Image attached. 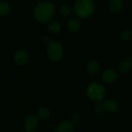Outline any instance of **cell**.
Wrapping results in <instances>:
<instances>
[{
  "label": "cell",
  "instance_id": "9a60e30c",
  "mask_svg": "<svg viewBox=\"0 0 132 132\" xmlns=\"http://www.w3.org/2000/svg\"><path fill=\"white\" fill-rule=\"evenodd\" d=\"M10 12V5L6 2H0V17L7 15Z\"/></svg>",
  "mask_w": 132,
  "mask_h": 132
},
{
  "label": "cell",
  "instance_id": "44dd1931",
  "mask_svg": "<svg viewBox=\"0 0 132 132\" xmlns=\"http://www.w3.org/2000/svg\"><path fill=\"white\" fill-rule=\"evenodd\" d=\"M42 41H43V43L48 44V43L50 42V37L48 35H46V36H44L42 37Z\"/></svg>",
  "mask_w": 132,
  "mask_h": 132
},
{
  "label": "cell",
  "instance_id": "8992f818",
  "mask_svg": "<svg viewBox=\"0 0 132 132\" xmlns=\"http://www.w3.org/2000/svg\"><path fill=\"white\" fill-rule=\"evenodd\" d=\"M39 120L38 118L34 115H29L26 118L24 123L25 129L28 132H33L38 127Z\"/></svg>",
  "mask_w": 132,
  "mask_h": 132
},
{
  "label": "cell",
  "instance_id": "52a82bcc",
  "mask_svg": "<svg viewBox=\"0 0 132 132\" xmlns=\"http://www.w3.org/2000/svg\"><path fill=\"white\" fill-rule=\"evenodd\" d=\"M108 7L113 13H119L124 7V0H108Z\"/></svg>",
  "mask_w": 132,
  "mask_h": 132
},
{
  "label": "cell",
  "instance_id": "9c48e42d",
  "mask_svg": "<svg viewBox=\"0 0 132 132\" xmlns=\"http://www.w3.org/2000/svg\"><path fill=\"white\" fill-rule=\"evenodd\" d=\"M67 27L69 30L72 32H77L80 29L81 27V22L77 17H72L68 20L67 22Z\"/></svg>",
  "mask_w": 132,
  "mask_h": 132
},
{
  "label": "cell",
  "instance_id": "5b68a950",
  "mask_svg": "<svg viewBox=\"0 0 132 132\" xmlns=\"http://www.w3.org/2000/svg\"><path fill=\"white\" fill-rule=\"evenodd\" d=\"M118 78V73L113 69H107L105 70L101 75L102 80L107 84H114Z\"/></svg>",
  "mask_w": 132,
  "mask_h": 132
},
{
  "label": "cell",
  "instance_id": "6da1fadb",
  "mask_svg": "<svg viewBox=\"0 0 132 132\" xmlns=\"http://www.w3.org/2000/svg\"><path fill=\"white\" fill-rule=\"evenodd\" d=\"M55 13V6L50 2H41L38 3L33 11L35 19L40 22H48Z\"/></svg>",
  "mask_w": 132,
  "mask_h": 132
},
{
  "label": "cell",
  "instance_id": "d6986e66",
  "mask_svg": "<svg viewBox=\"0 0 132 132\" xmlns=\"http://www.w3.org/2000/svg\"><path fill=\"white\" fill-rule=\"evenodd\" d=\"M94 111L96 114H103L105 110H104V104H101V102H97L94 107Z\"/></svg>",
  "mask_w": 132,
  "mask_h": 132
},
{
  "label": "cell",
  "instance_id": "30bf717a",
  "mask_svg": "<svg viewBox=\"0 0 132 132\" xmlns=\"http://www.w3.org/2000/svg\"><path fill=\"white\" fill-rule=\"evenodd\" d=\"M103 104H104V108L105 111H107L108 113H114L118 108V104L117 103L116 101L112 100V99L106 100L103 103Z\"/></svg>",
  "mask_w": 132,
  "mask_h": 132
},
{
  "label": "cell",
  "instance_id": "7402d4cb",
  "mask_svg": "<svg viewBox=\"0 0 132 132\" xmlns=\"http://www.w3.org/2000/svg\"><path fill=\"white\" fill-rule=\"evenodd\" d=\"M128 60H130V61L132 63V55L130 56V57H129V59H128Z\"/></svg>",
  "mask_w": 132,
  "mask_h": 132
},
{
  "label": "cell",
  "instance_id": "7a4b0ae2",
  "mask_svg": "<svg viewBox=\"0 0 132 132\" xmlns=\"http://www.w3.org/2000/svg\"><path fill=\"white\" fill-rule=\"evenodd\" d=\"M73 9L78 17L88 19L94 14L96 5L94 0H76Z\"/></svg>",
  "mask_w": 132,
  "mask_h": 132
},
{
  "label": "cell",
  "instance_id": "e0dca14e",
  "mask_svg": "<svg viewBox=\"0 0 132 132\" xmlns=\"http://www.w3.org/2000/svg\"><path fill=\"white\" fill-rule=\"evenodd\" d=\"M120 39L123 41L130 40L132 38V32L129 29H123L119 34Z\"/></svg>",
  "mask_w": 132,
  "mask_h": 132
},
{
  "label": "cell",
  "instance_id": "277c9868",
  "mask_svg": "<svg viewBox=\"0 0 132 132\" xmlns=\"http://www.w3.org/2000/svg\"><path fill=\"white\" fill-rule=\"evenodd\" d=\"M46 52L51 60L57 62L63 56L64 50L63 45L59 41H50L47 44Z\"/></svg>",
  "mask_w": 132,
  "mask_h": 132
},
{
  "label": "cell",
  "instance_id": "5bb4252c",
  "mask_svg": "<svg viewBox=\"0 0 132 132\" xmlns=\"http://www.w3.org/2000/svg\"><path fill=\"white\" fill-rule=\"evenodd\" d=\"M132 69V63L129 60H126L121 63L119 66V70L121 73H128Z\"/></svg>",
  "mask_w": 132,
  "mask_h": 132
},
{
  "label": "cell",
  "instance_id": "ac0fdd59",
  "mask_svg": "<svg viewBox=\"0 0 132 132\" xmlns=\"http://www.w3.org/2000/svg\"><path fill=\"white\" fill-rule=\"evenodd\" d=\"M50 111L47 108H41L39 110V111H38V117H39V118L43 119V120H45V119L48 118L50 117Z\"/></svg>",
  "mask_w": 132,
  "mask_h": 132
},
{
  "label": "cell",
  "instance_id": "ba28073f",
  "mask_svg": "<svg viewBox=\"0 0 132 132\" xmlns=\"http://www.w3.org/2000/svg\"><path fill=\"white\" fill-rule=\"evenodd\" d=\"M29 60V55L25 50H18L14 55V60L19 65H23L27 63Z\"/></svg>",
  "mask_w": 132,
  "mask_h": 132
},
{
  "label": "cell",
  "instance_id": "3957f363",
  "mask_svg": "<svg viewBox=\"0 0 132 132\" xmlns=\"http://www.w3.org/2000/svg\"><path fill=\"white\" fill-rule=\"evenodd\" d=\"M86 94L90 100L100 102L106 97V90L101 84L94 82L87 86Z\"/></svg>",
  "mask_w": 132,
  "mask_h": 132
},
{
  "label": "cell",
  "instance_id": "7c38bea8",
  "mask_svg": "<svg viewBox=\"0 0 132 132\" xmlns=\"http://www.w3.org/2000/svg\"><path fill=\"white\" fill-rule=\"evenodd\" d=\"M47 28L51 33L53 35H57L61 31V25L56 20H50L48 22Z\"/></svg>",
  "mask_w": 132,
  "mask_h": 132
},
{
  "label": "cell",
  "instance_id": "8fae6325",
  "mask_svg": "<svg viewBox=\"0 0 132 132\" xmlns=\"http://www.w3.org/2000/svg\"><path fill=\"white\" fill-rule=\"evenodd\" d=\"M87 72L92 75H95L97 74L100 70H101V65L100 63L97 61V60H90L87 66Z\"/></svg>",
  "mask_w": 132,
  "mask_h": 132
},
{
  "label": "cell",
  "instance_id": "ffe728a7",
  "mask_svg": "<svg viewBox=\"0 0 132 132\" xmlns=\"http://www.w3.org/2000/svg\"><path fill=\"white\" fill-rule=\"evenodd\" d=\"M80 119H81V118H80V114H73L71 116V121L70 122L74 123V124H77V123H78V122L80 121Z\"/></svg>",
  "mask_w": 132,
  "mask_h": 132
},
{
  "label": "cell",
  "instance_id": "2e32d148",
  "mask_svg": "<svg viewBox=\"0 0 132 132\" xmlns=\"http://www.w3.org/2000/svg\"><path fill=\"white\" fill-rule=\"evenodd\" d=\"M73 12V9L69 5H63L60 8V13L65 17H68L71 15Z\"/></svg>",
  "mask_w": 132,
  "mask_h": 132
},
{
  "label": "cell",
  "instance_id": "4fadbf2b",
  "mask_svg": "<svg viewBox=\"0 0 132 132\" xmlns=\"http://www.w3.org/2000/svg\"><path fill=\"white\" fill-rule=\"evenodd\" d=\"M73 131V125L69 121H61L57 128H56V132H72Z\"/></svg>",
  "mask_w": 132,
  "mask_h": 132
}]
</instances>
